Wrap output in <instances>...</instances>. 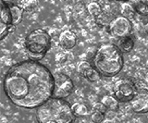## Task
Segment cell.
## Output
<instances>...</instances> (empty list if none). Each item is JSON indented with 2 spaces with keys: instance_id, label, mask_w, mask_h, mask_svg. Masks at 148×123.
Segmentation results:
<instances>
[{
  "instance_id": "obj_21",
  "label": "cell",
  "mask_w": 148,
  "mask_h": 123,
  "mask_svg": "<svg viewBox=\"0 0 148 123\" xmlns=\"http://www.w3.org/2000/svg\"><path fill=\"white\" fill-rule=\"evenodd\" d=\"M113 1H130V0H113Z\"/></svg>"
},
{
  "instance_id": "obj_14",
  "label": "cell",
  "mask_w": 148,
  "mask_h": 123,
  "mask_svg": "<svg viewBox=\"0 0 148 123\" xmlns=\"http://www.w3.org/2000/svg\"><path fill=\"white\" fill-rule=\"evenodd\" d=\"M102 103H103L106 108L111 111H117L119 109V101L115 97V95H106L102 98Z\"/></svg>"
},
{
  "instance_id": "obj_5",
  "label": "cell",
  "mask_w": 148,
  "mask_h": 123,
  "mask_svg": "<svg viewBox=\"0 0 148 123\" xmlns=\"http://www.w3.org/2000/svg\"><path fill=\"white\" fill-rule=\"evenodd\" d=\"M113 93L119 102H131L135 96L137 89L132 80L122 78L116 81L113 87Z\"/></svg>"
},
{
  "instance_id": "obj_12",
  "label": "cell",
  "mask_w": 148,
  "mask_h": 123,
  "mask_svg": "<svg viewBox=\"0 0 148 123\" xmlns=\"http://www.w3.org/2000/svg\"><path fill=\"white\" fill-rule=\"evenodd\" d=\"M9 8H10L11 17H12V25L17 26L20 24L23 19V8L15 4L9 3Z\"/></svg>"
},
{
  "instance_id": "obj_7",
  "label": "cell",
  "mask_w": 148,
  "mask_h": 123,
  "mask_svg": "<svg viewBox=\"0 0 148 123\" xmlns=\"http://www.w3.org/2000/svg\"><path fill=\"white\" fill-rule=\"evenodd\" d=\"M108 31L111 35L117 38H124L131 35L132 31V23L129 18L123 15L117 16L109 22Z\"/></svg>"
},
{
  "instance_id": "obj_19",
  "label": "cell",
  "mask_w": 148,
  "mask_h": 123,
  "mask_svg": "<svg viewBox=\"0 0 148 123\" xmlns=\"http://www.w3.org/2000/svg\"><path fill=\"white\" fill-rule=\"evenodd\" d=\"M94 109H95V111H99V112H102L104 114H106V111H108V108H106V107L102 102L95 104L94 105Z\"/></svg>"
},
{
  "instance_id": "obj_13",
  "label": "cell",
  "mask_w": 148,
  "mask_h": 123,
  "mask_svg": "<svg viewBox=\"0 0 148 123\" xmlns=\"http://www.w3.org/2000/svg\"><path fill=\"white\" fill-rule=\"evenodd\" d=\"M119 48L121 50V52L129 53L131 52L134 46V38L132 35H129L127 37L120 38L118 44Z\"/></svg>"
},
{
  "instance_id": "obj_4",
  "label": "cell",
  "mask_w": 148,
  "mask_h": 123,
  "mask_svg": "<svg viewBox=\"0 0 148 123\" xmlns=\"http://www.w3.org/2000/svg\"><path fill=\"white\" fill-rule=\"evenodd\" d=\"M51 37L44 29H35L30 31L25 38V47L32 60L43 59L50 47Z\"/></svg>"
},
{
  "instance_id": "obj_18",
  "label": "cell",
  "mask_w": 148,
  "mask_h": 123,
  "mask_svg": "<svg viewBox=\"0 0 148 123\" xmlns=\"http://www.w3.org/2000/svg\"><path fill=\"white\" fill-rule=\"evenodd\" d=\"M105 118H106L105 114L102 113V112H99V111H94L91 115V120H92V122H95V123L103 122Z\"/></svg>"
},
{
  "instance_id": "obj_6",
  "label": "cell",
  "mask_w": 148,
  "mask_h": 123,
  "mask_svg": "<svg viewBox=\"0 0 148 123\" xmlns=\"http://www.w3.org/2000/svg\"><path fill=\"white\" fill-rule=\"evenodd\" d=\"M54 79L55 86L53 97L61 99L67 98L74 89V83L71 78L62 72H57L54 74Z\"/></svg>"
},
{
  "instance_id": "obj_2",
  "label": "cell",
  "mask_w": 148,
  "mask_h": 123,
  "mask_svg": "<svg viewBox=\"0 0 148 123\" xmlns=\"http://www.w3.org/2000/svg\"><path fill=\"white\" fill-rule=\"evenodd\" d=\"M92 65L104 77L118 75L124 66L121 50L114 44H104L97 48L92 57Z\"/></svg>"
},
{
  "instance_id": "obj_15",
  "label": "cell",
  "mask_w": 148,
  "mask_h": 123,
  "mask_svg": "<svg viewBox=\"0 0 148 123\" xmlns=\"http://www.w3.org/2000/svg\"><path fill=\"white\" fill-rule=\"evenodd\" d=\"M133 10L139 15L147 16L148 15V3L145 1H140V0H134L132 4Z\"/></svg>"
},
{
  "instance_id": "obj_3",
  "label": "cell",
  "mask_w": 148,
  "mask_h": 123,
  "mask_svg": "<svg viewBox=\"0 0 148 123\" xmlns=\"http://www.w3.org/2000/svg\"><path fill=\"white\" fill-rule=\"evenodd\" d=\"M76 116L67 100L51 97L36 109L38 123H73Z\"/></svg>"
},
{
  "instance_id": "obj_10",
  "label": "cell",
  "mask_w": 148,
  "mask_h": 123,
  "mask_svg": "<svg viewBox=\"0 0 148 123\" xmlns=\"http://www.w3.org/2000/svg\"><path fill=\"white\" fill-rule=\"evenodd\" d=\"M78 72L82 78H84L88 81L95 83L100 80L101 74L88 61H82L78 65Z\"/></svg>"
},
{
  "instance_id": "obj_8",
  "label": "cell",
  "mask_w": 148,
  "mask_h": 123,
  "mask_svg": "<svg viewBox=\"0 0 148 123\" xmlns=\"http://www.w3.org/2000/svg\"><path fill=\"white\" fill-rule=\"evenodd\" d=\"M0 39L3 40L7 35L9 34V30L12 25V17L9 4L8 1H0Z\"/></svg>"
},
{
  "instance_id": "obj_20",
  "label": "cell",
  "mask_w": 148,
  "mask_h": 123,
  "mask_svg": "<svg viewBox=\"0 0 148 123\" xmlns=\"http://www.w3.org/2000/svg\"><path fill=\"white\" fill-rule=\"evenodd\" d=\"M145 31L146 34H148V23H146V24L145 25Z\"/></svg>"
},
{
  "instance_id": "obj_17",
  "label": "cell",
  "mask_w": 148,
  "mask_h": 123,
  "mask_svg": "<svg viewBox=\"0 0 148 123\" xmlns=\"http://www.w3.org/2000/svg\"><path fill=\"white\" fill-rule=\"evenodd\" d=\"M87 10L89 12V14L92 17H98L102 13V8L98 3L95 1H92L88 4Z\"/></svg>"
},
{
  "instance_id": "obj_16",
  "label": "cell",
  "mask_w": 148,
  "mask_h": 123,
  "mask_svg": "<svg viewBox=\"0 0 148 123\" xmlns=\"http://www.w3.org/2000/svg\"><path fill=\"white\" fill-rule=\"evenodd\" d=\"M72 110L74 115L78 118L85 117L89 113V109H88L87 106L82 103H75L74 105H72Z\"/></svg>"
},
{
  "instance_id": "obj_9",
  "label": "cell",
  "mask_w": 148,
  "mask_h": 123,
  "mask_svg": "<svg viewBox=\"0 0 148 123\" xmlns=\"http://www.w3.org/2000/svg\"><path fill=\"white\" fill-rule=\"evenodd\" d=\"M132 109L138 114H145L148 112V90L141 89L137 91L135 96L131 102Z\"/></svg>"
},
{
  "instance_id": "obj_1",
  "label": "cell",
  "mask_w": 148,
  "mask_h": 123,
  "mask_svg": "<svg viewBox=\"0 0 148 123\" xmlns=\"http://www.w3.org/2000/svg\"><path fill=\"white\" fill-rule=\"evenodd\" d=\"M54 74L47 67L35 60H25L13 65L4 79L7 97L16 107L38 108L53 97Z\"/></svg>"
},
{
  "instance_id": "obj_11",
  "label": "cell",
  "mask_w": 148,
  "mask_h": 123,
  "mask_svg": "<svg viewBox=\"0 0 148 123\" xmlns=\"http://www.w3.org/2000/svg\"><path fill=\"white\" fill-rule=\"evenodd\" d=\"M58 43L60 46L65 50L72 49L76 45L77 36L73 31L69 30H65L59 34Z\"/></svg>"
}]
</instances>
